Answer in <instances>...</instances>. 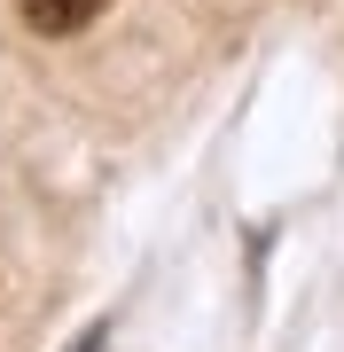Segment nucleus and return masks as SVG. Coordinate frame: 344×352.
Here are the masks:
<instances>
[{
	"label": "nucleus",
	"instance_id": "f257e3e1",
	"mask_svg": "<svg viewBox=\"0 0 344 352\" xmlns=\"http://www.w3.org/2000/svg\"><path fill=\"white\" fill-rule=\"evenodd\" d=\"M102 8H110V0H24V24L47 32V39H71V32H87Z\"/></svg>",
	"mask_w": 344,
	"mask_h": 352
},
{
	"label": "nucleus",
	"instance_id": "f03ea898",
	"mask_svg": "<svg viewBox=\"0 0 344 352\" xmlns=\"http://www.w3.org/2000/svg\"><path fill=\"white\" fill-rule=\"evenodd\" d=\"M71 352H102V337H87V344H71Z\"/></svg>",
	"mask_w": 344,
	"mask_h": 352
}]
</instances>
